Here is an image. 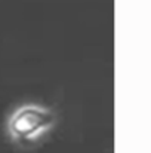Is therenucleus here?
<instances>
[{"label": "nucleus", "mask_w": 151, "mask_h": 153, "mask_svg": "<svg viewBox=\"0 0 151 153\" xmlns=\"http://www.w3.org/2000/svg\"><path fill=\"white\" fill-rule=\"evenodd\" d=\"M56 113L46 105L27 102L15 107L4 123L7 137L19 144L30 146L48 135L56 125Z\"/></svg>", "instance_id": "f257e3e1"}]
</instances>
